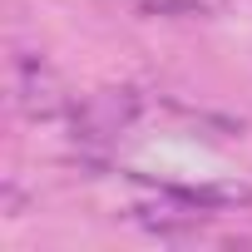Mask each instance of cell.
<instances>
[{"mask_svg":"<svg viewBox=\"0 0 252 252\" xmlns=\"http://www.w3.org/2000/svg\"><path fill=\"white\" fill-rule=\"evenodd\" d=\"M134 114H139V94H134V89H104V94H94V99L74 114V134H79V139H109V134H119Z\"/></svg>","mask_w":252,"mask_h":252,"instance_id":"cell-1","label":"cell"},{"mask_svg":"<svg viewBox=\"0 0 252 252\" xmlns=\"http://www.w3.org/2000/svg\"><path fill=\"white\" fill-rule=\"evenodd\" d=\"M15 74H20V94H25L30 109H50L55 104V79H50V69H45L40 55H20L15 60Z\"/></svg>","mask_w":252,"mask_h":252,"instance_id":"cell-2","label":"cell"}]
</instances>
